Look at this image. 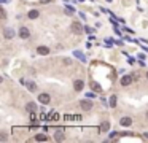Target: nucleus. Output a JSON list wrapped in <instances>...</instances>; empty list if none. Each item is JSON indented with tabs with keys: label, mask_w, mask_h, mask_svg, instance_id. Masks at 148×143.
Masks as SVG:
<instances>
[{
	"label": "nucleus",
	"mask_w": 148,
	"mask_h": 143,
	"mask_svg": "<svg viewBox=\"0 0 148 143\" xmlns=\"http://www.w3.org/2000/svg\"><path fill=\"white\" fill-rule=\"evenodd\" d=\"M64 64H66V65H70V64H72V61H70V59H64Z\"/></svg>",
	"instance_id": "19"
},
{
	"label": "nucleus",
	"mask_w": 148,
	"mask_h": 143,
	"mask_svg": "<svg viewBox=\"0 0 148 143\" xmlns=\"http://www.w3.org/2000/svg\"><path fill=\"white\" fill-rule=\"evenodd\" d=\"M41 3H46V2H49V0H40Z\"/></svg>",
	"instance_id": "20"
},
{
	"label": "nucleus",
	"mask_w": 148,
	"mask_h": 143,
	"mask_svg": "<svg viewBox=\"0 0 148 143\" xmlns=\"http://www.w3.org/2000/svg\"><path fill=\"white\" fill-rule=\"evenodd\" d=\"M110 105H112V107H115V105H116V95H113V97L110 99Z\"/></svg>",
	"instance_id": "17"
},
{
	"label": "nucleus",
	"mask_w": 148,
	"mask_h": 143,
	"mask_svg": "<svg viewBox=\"0 0 148 143\" xmlns=\"http://www.w3.org/2000/svg\"><path fill=\"white\" fill-rule=\"evenodd\" d=\"M35 108H37V105H35L34 102H29L27 105H26V110H27L29 113H34V111H35Z\"/></svg>",
	"instance_id": "11"
},
{
	"label": "nucleus",
	"mask_w": 148,
	"mask_h": 143,
	"mask_svg": "<svg viewBox=\"0 0 148 143\" xmlns=\"http://www.w3.org/2000/svg\"><path fill=\"white\" fill-rule=\"evenodd\" d=\"M83 86H84V83H83L81 80H76V81L73 83V88H75V91H81Z\"/></svg>",
	"instance_id": "10"
},
{
	"label": "nucleus",
	"mask_w": 148,
	"mask_h": 143,
	"mask_svg": "<svg viewBox=\"0 0 148 143\" xmlns=\"http://www.w3.org/2000/svg\"><path fill=\"white\" fill-rule=\"evenodd\" d=\"M147 78H148V72H147Z\"/></svg>",
	"instance_id": "21"
},
{
	"label": "nucleus",
	"mask_w": 148,
	"mask_h": 143,
	"mask_svg": "<svg viewBox=\"0 0 148 143\" xmlns=\"http://www.w3.org/2000/svg\"><path fill=\"white\" fill-rule=\"evenodd\" d=\"M72 30L75 32V34H81V30H83L81 24H78V22H73V24H72Z\"/></svg>",
	"instance_id": "9"
},
{
	"label": "nucleus",
	"mask_w": 148,
	"mask_h": 143,
	"mask_svg": "<svg viewBox=\"0 0 148 143\" xmlns=\"http://www.w3.org/2000/svg\"><path fill=\"white\" fill-rule=\"evenodd\" d=\"M132 80H134V76L126 75V76H123V78H121V84H123V86H129L132 83Z\"/></svg>",
	"instance_id": "4"
},
{
	"label": "nucleus",
	"mask_w": 148,
	"mask_h": 143,
	"mask_svg": "<svg viewBox=\"0 0 148 143\" xmlns=\"http://www.w3.org/2000/svg\"><path fill=\"white\" fill-rule=\"evenodd\" d=\"M35 140H37V142H46L48 137H46V135H37V137H35Z\"/></svg>",
	"instance_id": "15"
},
{
	"label": "nucleus",
	"mask_w": 148,
	"mask_h": 143,
	"mask_svg": "<svg viewBox=\"0 0 148 143\" xmlns=\"http://www.w3.org/2000/svg\"><path fill=\"white\" fill-rule=\"evenodd\" d=\"M29 35H30V32H29L27 27H21L19 29V37L21 38H24V40H26V38H29Z\"/></svg>",
	"instance_id": "5"
},
{
	"label": "nucleus",
	"mask_w": 148,
	"mask_h": 143,
	"mask_svg": "<svg viewBox=\"0 0 148 143\" xmlns=\"http://www.w3.org/2000/svg\"><path fill=\"white\" fill-rule=\"evenodd\" d=\"M120 124L123 127H129L132 124V119L129 118V116H124V118H121V121H120Z\"/></svg>",
	"instance_id": "3"
},
{
	"label": "nucleus",
	"mask_w": 148,
	"mask_h": 143,
	"mask_svg": "<svg viewBox=\"0 0 148 143\" xmlns=\"http://www.w3.org/2000/svg\"><path fill=\"white\" fill-rule=\"evenodd\" d=\"M14 35H16V32H14L11 27H5L3 29V37L5 38H8V40H10V38H13Z\"/></svg>",
	"instance_id": "1"
},
{
	"label": "nucleus",
	"mask_w": 148,
	"mask_h": 143,
	"mask_svg": "<svg viewBox=\"0 0 148 143\" xmlns=\"http://www.w3.org/2000/svg\"><path fill=\"white\" fill-rule=\"evenodd\" d=\"M108 129H110V123H107V121H105V123L100 126V130H102V132H107Z\"/></svg>",
	"instance_id": "14"
},
{
	"label": "nucleus",
	"mask_w": 148,
	"mask_h": 143,
	"mask_svg": "<svg viewBox=\"0 0 148 143\" xmlns=\"http://www.w3.org/2000/svg\"><path fill=\"white\" fill-rule=\"evenodd\" d=\"M91 88H93L94 91H97V92H99V91H102V89H100V86L97 84V83H91Z\"/></svg>",
	"instance_id": "16"
},
{
	"label": "nucleus",
	"mask_w": 148,
	"mask_h": 143,
	"mask_svg": "<svg viewBox=\"0 0 148 143\" xmlns=\"http://www.w3.org/2000/svg\"><path fill=\"white\" fill-rule=\"evenodd\" d=\"M21 83H22V84H24V86H27V89H29V91H30V92L37 91V84H35V83H30V81H29V83H26L24 80H21Z\"/></svg>",
	"instance_id": "6"
},
{
	"label": "nucleus",
	"mask_w": 148,
	"mask_h": 143,
	"mask_svg": "<svg viewBox=\"0 0 148 143\" xmlns=\"http://www.w3.org/2000/svg\"><path fill=\"white\" fill-rule=\"evenodd\" d=\"M147 118H148V113H147Z\"/></svg>",
	"instance_id": "22"
},
{
	"label": "nucleus",
	"mask_w": 148,
	"mask_h": 143,
	"mask_svg": "<svg viewBox=\"0 0 148 143\" xmlns=\"http://www.w3.org/2000/svg\"><path fill=\"white\" fill-rule=\"evenodd\" d=\"M54 138L57 140V142H62V140H64V130H57V132L54 134Z\"/></svg>",
	"instance_id": "12"
},
{
	"label": "nucleus",
	"mask_w": 148,
	"mask_h": 143,
	"mask_svg": "<svg viewBox=\"0 0 148 143\" xmlns=\"http://www.w3.org/2000/svg\"><path fill=\"white\" fill-rule=\"evenodd\" d=\"M49 118H53L54 121H57V119H59V115H57V113H54V115H53V116H49Z\"/></svg>",
	"instance_id": "18"
},
{
	"label": "nucleus",
	"mask_w": 148,
	"mask_h": 143,
	"mask_svg": "<svg viewBox=\"0 0 148 143\" xmlns=\"http://www.w3.org/2000/svg\"><path fill=\"white\" fill-rule=\"evenodd\" d=\"M37 53H38V54H41V56H48L49 54V48L48 46H38Z\"/></svg>",
	"instance_id": "7"
},
{
	"label": "nucleus",
	"mask_w": 148,
	"mask_h": 143,
	"mask_svg": "<svg viewBox=\"0 0 148 143\" xmlns=\"http://www.w3.org/2000/svg\"><path fill=\"white\" fill-rule=\"evenodd\" d=\"M38 100H40L41 103H45V105H46V103H49V100H51V99H49L48 94H45V92H43V94L38 95Z\"/></svg>",
	"instance_id": "8"
},
{
	"label": "nucleus",
	"mask_w": 148,
	"mask_h": 143,
	"mask_svg": "<svg viewBox=\"0 0 148 143\" xmlns=\"http://www.w3.org/2000/svg\"><path fill=\"white\" fill-rule=\"evenodd\" d=\"M80 107H81L84 111H89V110L93 108V103H91L89 100H81V102H80Z\"/></svg>",
	"instance_id": "2"
},
{
	"label": "nucleus",
	"mask_w": 148,
	"mask_h": 143,
	"mask_svg": "<svg viewBox=\"0 0 148 143\" xmlns=\"http://www.w3.org/2000/svg\"><path fill=\"white\" fill-rule=\"evenodd\" d=\"M38 18V11L37 10H30L29 11V19H37Z\"/></svg>",
	"instance_id": "13"
}]
</instances>
